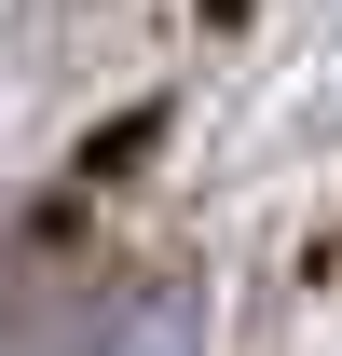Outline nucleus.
Returning a JSON list of instances; mask_svg holds the SVG:
<instances>
[{
    "label": "nucleus",
    "mask_w": 342,
    "mask_h": 356,
    "mask_svg": "<svg viewBox=\"0 0 342 356\" xmlns=\"http://www.w3.org/2000/svg\"><path fill=\"white\" fill-rule=\"evenodd\" d=\"M192 343H206V302L192 288H137V302H110V329L83 356H192Z\"/></svg>",
    "instance_id": "1"
}]
</instances>
